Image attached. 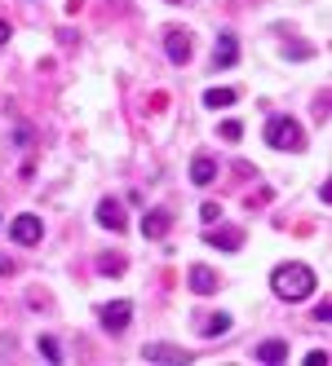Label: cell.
Listing matches in <instances>:
<instances>
[{
  "mask_svg": "<svg viewBox=\"0 0 332 366\" xmlns=\"http://www.w3.org/2000/svg\"><path fill=\"white\" fill-rule=\"evenodd\" d=\"M315 287H319V278L310 265H301V261H283L275 274H270V291L283 300V304H301L306 296H315Z\"/></svg>",
  "mask_w": 332,
  "mask_h": 366,
  "instance_id": "cell-1",
  "label": "cell"
},
{
  "mask_svg": "<svg viewBox=\"0 0 332 366\" xmlns=\"http://www.w3.org/2000/svg\"><path fill=\"white\" fill-rule=\"evenodd\" d=\"M266 146H275V150H301L306 137H301L297 119H288V115H270V119H266Z\"/></svg>",
  "mask_w": 332,
  "mask_h": 366,
  "instance_id": "cell-2",
  "label": "cell"
},
{
  "mask_svg": "<svg viewBox=\"0 0 332 366\" xmlns=\"http://www.w3.org/2000/svg\"><path fill=\"white\" fill-rule=\"evenodd\" d=\"M9 238H14L18 247H35V243L44 238V221L35 212H22V216H14V225H9Z\"/></svg>",
  "mask_w": 332,
  "mask_h": 366,
  "instance_id": "cell-3",
  "label": "cell"
},
{
  "mask_svg": "<svg viewBox=\"0 0 332 366\" xmlns=\"http://www.w3.org/2000/svg\"><path fill=\"white\" fill-rule=\"evenodd\" d=\"M98 318H102V326L111 336H120V331H128V322H133V304H128V300H111V304L98 309Z\"/></svg>",
  "mask_w": 332,
  "mask_h": 366,
  "instance_id": "cell-4",
  "label": "cell"
},
{
  "mask_svg": "<svg viewBox=\"0 0 332 366\" xmlns=\"http://www.w3.org/2000/svg\"><path fill=\"white\" fill-rule=\"evenodd\" d=\"M98 225L111 229V234H124V229H128V216H124L120 199H102V203H98Z\"/></svg>",
  "mask_w": 332,
  "mask_h": 366,
  "instance_id": "cell-5",
  "label": "cell"
},
{
  "mask_svg": "<svg viewBox=\"0 0 332 366\" xmlns=\"http://www.w3.org/2000/svg\"><path fill=\"white\" fill-rule=\"evenodd\" d=\"M142 362H173V366H186L191 353L177 349V345H142Z\"/></svg>",
  "mask_w": 332,
  "mask_h": 366,
  "instance_id": "cell-6",
  "label": "cell"
},
{
  "mask_svg": "<svg viewBox=\"0 0 332 366\" xmlns=\"http://www.w3.org/2000/svg\"><path fill=\"white\" fill-rule=\"evenodd\" d=\"M204 243H208V247H217V252H240L244 247V229H235V225H226V229H204Z\"/></svg>",
  "mask_w": 332,
  "mask_h": 366,
  "instance_id": "cell-7",
  "label": "cell"
},
{
  "mask_svg": "<svg viewBox=\"0 0 332 366\" xmlns=\"http://www.w3.org/2000/svg\"><path fill=\"white\" fill-rule=\"evenodd\" d=\"M164 53H169V62L186 67L191 62V31H169L164 35Z\"/></svg>",
  "mask_w": 332,
  "mask_h": 366,
  "instance_id": "cell-8",
  "label": "cell"
},
{
  "mask_svg": "<svg viewBox=\"0 0 332 366\" xmlns=\"http://www.w3.org/2000/svg\"><path fill=\"white\" fill-rule=\"evenodd\" d=\"M169 229H173V212H169V207H151V212L142 216V234H147V238H164Z\"/></svg>",
  "mask_w": 332,
  "mask_h": 366,
  "instance_id": "cell-9",
  "label": "cell"
},
{
  "mask_svg": "<svg viewBox=\"0 0 332 366\" xmlns=\"http://www.w3.org/2000/svg\"><path fill=\"white\" fill-rule=\"evenodd\" d=\"M235 62H240V40H235V31H222L217 53H213V71H226Z\"/></svg>",
  "mask_w": 332,
  "mask_h": 366,
  "instance_id": "cell-10",
  "label": "cell"
},
{
  "mask_svg": "<svg viewBox=\"0 0 332 366\" xmlns=\"http://www.w3.org/2000/svg\"><path fill=\"white\" fill-rule=\"evenodd\" d=\"M186 283H191V291H195V296H213V291H217V274H213L208 265H191Z\"/></svg>",
  "mask_w": 332,
  "mask_h": 366,
  "instance_id": "cell-11",
  "label": "cell"
},
{
  "mask_svg": "<svg viewBox=\"0 0 332 366\" xmlns=\"http://www.w3.org/2000/svg\"><path fill=\"white\" fill-rule=\"evenodd\" d=\"M257 362L283 366V362H288V345H283V340H262V345H257Z\"/></svg>",
  "mask_w": 332,
  "mask_h": 366,
  "instance_id": "cell-12",
  "label": "cell"
},
{
  "mask_svg": "<svg viewBox=\"0 0 332 366\" xmlns=\"http://www.w3.org/2000/svg\"><path fill=\"white\" fill-rule=\"evenodd\" d=\"M213 177H217V159H213V155H195L191 159V181L195 186H213Z\"/></svg>",
  "mask_w": 332,
  "mask_h": 366,
  "instance_id": "cell-13",
  "label": "cell"
},
{
  "mask_svg": "<svg viewBox=\"0 0 332 366\" xmlns=\"http://www.w3.org/2000/svg\"><path fill=\"white\" fill-rule=\"evenodd\" d=\"M235 102H240V93H235V89H208L204 93V106H208V111H222V106H235Z\"/></svg>",
  "mask_w": 332,
  "mask_h": 366,
  "instance_id": "cell-14",
  "label": "cell"
},
{
  "mask_svg": "<svg viewBox=\"0 0 332 366\" xmlns=\"http://www.w3.org/2000/svg\"><path fill=\"white\" fill-rule=\"evenodd\" d=\"M231 331V313H213V318H204V336L208 340H222Z\"/></svg>",
  "mask_w": 332,
  "mask_h": 366,
  "instance_id": "cell-15",
  "label": "cell"
},
{
  "mask_svg": "<svg viewBox=\"0 0 332 366\" xmlns=\"http://www.w3.org/2000/svg\"><path fill=\"white\" fill-rule=\"evenodd\" d=\"M98 270H102V274H111V278H120L128 265H124V256H120V252H111V256H102V261H98Z\"/></svg>",
  "mask_w": 332,
  "mask_h": 366,
  "instance_id": "cell-16",
  "label": "cell"
},
{
  "mask_svg": "<svg viewBox=\"0 0 332 366\" xmlns=\"http://www.w3.org/2000/svg\"><path fill=\"white\" fill-rule=\"evenodd\" d=\"M217 132H222V141H240V137H244V124H240V119H226Z\"/></svg>",
  "mask_w": 332,
  "mask_h": 366,
  "instance_id": "cell-17",
  "label": "cell"
},
{
  "mask_svg": "<svg viewBox=\"0 0 332 366\" xmlns=\"http://www.w3.org/2000/svg\"><path fill=\"white\" fill-rule=\"evenodd\" d=\"M40 353H44L49 362H63V349H58V340H53V336H44V340H40Z\"/></svg>",
  "mask_w": 332,
  "mask_h": 366,
  "instance_id": "cell-18",
  "label": "cell"
},
{
  "mask_svg": "<svg viewBox=\"0 0 332 366\" xmlns=\"http://www.w3.org/2000/svg\"><path fill=\"white\" fill-rule=\"evenodd\" d=\"M199 216H204V221L213 225V221H217V216H222V203H204V207H199Z\"/></svg>",
  "mask_w": 332,
  "mask_h": 366,
  "instance_id": "cell-19",
  "label": "cell"
},
{
  "mask_svg": "<svg viewBox=\"0 0 332 366\" xmlns=\"http://www.w3.org/2000/svg\"><path fill=\"white\" fill-rule=\"evenodd\" d=\"M332 318V304L328 300H319V309H315V322H328Z\"/></svg>",
  "mask_w": 332,
  "mask_h": 366,
  "instance_id": "cell-20",
  "label": "cell"
},
{
  "mask_svg": "<svg viewBox=\"0 0 332 366\" xmlns=\"http://www.w3.org/2000/svg\"><path fill=\"white\" fill-rule=\"evenodd\" d=\"M306 366H328V353H324V349H315L310 358H306Z\"/></svg>",
  "mask_w": 332,
  "mask_h": 366,
  "instance_id": "cell-21",
  "label": "cell"
},
{
  "mask_svg": "<svg viewBox=\"0 0 332 366\" xmlns=\"http://www.w3.org/2000/svg\"><path fill=\"white\" fill-rule=\"evenodd\" d=\"M9 35H14V27H9V22H5V18H0V49H5V44H9Z\"/></svg>",
  "mask_w": 332,
  "mask_h": 366,
  "instance_id": "cell-22",
  "label": "cell"
},
{
  "mask_svg": "<svg viewBox=\"0 0 332 366\" xmlns=\"http://www.w3.org/2000/svg\"><path fill=\"white\" fill-rule=\"evenodd\" d=\"M9 270H14V265H9V261H5V256H0V278H5Z\"/></svg>",
  "mask_w": 332,
  "mask_h": 366,
  "instance_id": "cell-23",
  "label": "cell"
}]
</instances>
